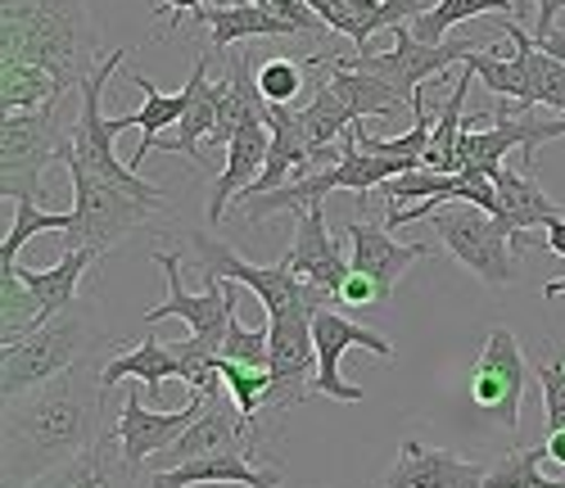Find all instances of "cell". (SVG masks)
I'll return each mask as SVG.
<instances>
[{
    "mask_svg": "<svg viewBox=\"0 0 565 488\" xmlns=\"http://www.w3.org/2000/svg\"><path fill=\"white\" fill-rule=\"evenodd\" d=\"M136 82V91L146 95V100H140V145H136V155H131V172H140V163H146L150 155H154V145H159V136L168 131V127H177L181 118H185V109H191V91H177V95H163V91H154V82L150 77H131Z\"/></svg>",
    "mask_w": 565,
    "mask_h": 488,
    "instance_id": "27",
    "label": "cell"
},
{
    "mask_svg": "<svg viewBox=\"0 0 565 488\" xmlns=\"http://www.w3.org/2000/svg\"><path fill=\"white\" fill-rule=\"evenodd\" d=\"M100 375H105V389H118L122 380H140V384H146V394H159V389H163L172 375H181V362H177L172 344H163V339L146 335L140 344L118 349V353L100 367Z\"/></svg>",
    "mask_w": 565,
    "mask_h": 488,
    "instance_id": "25",
    "label": "cell"
},
{
    "mask_svg": "<svg viewBox=\"0 0 565 488\" xmlns=\"http://www.w3.org/2000/svg\"><path fill=\"white\" fill-rule=\"evenodd\" d=\"M73 100L51 73L28 68V64H0V114H36Z\"/></svg>",
    "mask_w": 565,
    "mask_h": 488,
    "instance_id": "28",
    "label": "cell"
},
{
    "mask_svg": "<svg viewBox=\"0 0 565 488\" xmlns=\"http://www.w3.org/2000/svg\"><path fill=\"white\" fill-rule=\"evenodd\" d=\"M394 32V51L385 55H371L362 51L358 60H349L353 68L362 73H375V77H385L394 91H398V100L407 109L420 105V82H430V77H444L452 64H466L470 55H476V41H439V45H426V41H416V32L407 23L390 28Z\"/></svg>",
    "mask_w": 565,
    "mask_h": 488,
    "instance_id": "9",
    "label": "cell"
},
{
    "mask_svg": "<svg viewBox=\"0 0 565 488\" xmlns=\"http://www.w3.org/2000/svg\"><path fill=\"white\" fill-rule=\"evenodd\" d=\"M390 299V289L381 285V280H371V276H362V272H353L344 285H340V295H335V304H349V308H375V304H385Z\"/></svg>",
    "mask_w": 565,
    "mask_h": 488,
    "instance_id": "39",
    "label": "cell"
},
{
    "mask_svg": "<svg viewBox=\"0 0 565 488\" xmlns=\"http://www.w3.org/2000/svg\"><path fill=\"white\" fill-rule=\"evenodd\" d=\"M295 276L331 289V295H340V285L353 276V263L344 254V244L326 231V209H308L295 218V240H290V254L280 258Z\"/></svg>",
    "mask_w": 565,
    "mask_h": 488,
    "instance_id": "14",
    "label": "cell"
},
{
    "mask_svg": "<svg viewBox=\"0 0 565 488\" xmlns=\"http://www.w3.org/2000/svg\"><path fill=\"white\" fill-rule=\"evenodd\" d=\"M511 10H515V19H525L534 10V0H511Z\"/></svg>",
    "mask_w": 565,
    "mask_h": 488,
    "instance_id": "45",
    "label": "cell"
},
{
    "mask_svg": "<svg viewBox=\"0 0 565 488\" xmlns=\"http://www.w3.org/2000/svg\"><path fill=\"white\" fill-rule=\"evenodd\" d=\"M68 222H73V209L68 213H51V209L32 204V200L14 204V222H10L6 240H0V263H19V250L28 240L51 235V231H68Z\"/></svg>",
    "mask_w": 565,
    "mask_h": 488,
    "instance_id": "33",
    "label": "cell"
},
{
    "mask_svg": "<svg viewBox=\"0 0 565 488\" xmlns=\"http://www.w3.org/2000/svg\"><path fill=\"white\" fill-rule=\"evenodd\" d=\"M217 453H258V421H249L241 407L231 403V394L209 399L204 416L185 429L172 448H163L146 470H172L181 462H195V457H217Z\"/></svg>",
    "mask_w": 565,
    "mask_h": 488,
    "instance_id": "12",
    "label": "cell"
},
{
    "mask_svg": "<svg viewBox=\"0 0 565 488\" xmlns=\"http://www.w3.org/2000/svg\"><path fill=\"white\" fill-rule=\"evenodd\" d=\"M200 28H209L213 51H226L235 41H258V36H295V28L271 14L263 0H241V6H213L195 14Z\"/></svg>",
    "mask_w": 565,
    "mask_h": 488,
    "instance_id": "22",
    "label": "cell"
},
{
    "mask_svg": "<svg viewBox=\"0 0 565 488\" xmlns=\"http://www.w3.org/2000/svg\"><path fill=\"white\" fill-rule=\"evenodd\" d=\"M303 68L308 60H263L258 64V91L267 105H295L303 95Z\"/></svg>",
    "mask_w": 565,
    "mask_h": 488,
    "instance_id": "37",
    "label": "cell"
},
{
    "mask_svg": "<svg viewBox=\"0 0 565 488\" xmlns=\"http://www.w3.org/2000/svg\"><path fill=\"white\" fill-rule=\"evenodd\" d=\"M195 488H213V484H195Z\"/></svg>",
    "mask_w": 565,
    "mask_h": 488,
    "instance_id": "46",
    "label": "cell"
},
{
    "mask_svg": "<svg viewBox=\"0 0 565 488\" xmlns=\"http://www.w3.org/2000/svg\"><path fill=\"white\" fill-rule=\"evenodd\" d=\"M90 23L82 0H0V64H28L51 73L64 91H82L96 60L86 64Z\"/></svg>",
    "mask_w": 565,
    "mask_h": 488,
    "instance_id": "2",
    "label": "cell"
},
{
    "mask_svg": "<svg viewBox=\"0 0 565 488\" xmlns=\"http://www.w3.org/2000/svg\"><path fill=\"white\" fill-rule=\"evenodd\" d=\"M493 190H498V222L511 231V244H515V254L530 250V235L556 218H565V209L552 200V194L530 177V172H511L507 163L489 177Z\"/></svg>",
    "mask_w": 565,
    "mask_h": 488,
    "instance_id": "15",
    "label": "cell"
},
{
    "mask_svg": "<svg viewBox=\"0 0 565 488\" xmlns=\"http://www.w3.org/2000/svg\"><path fill=\"white\" fill-rule=\"evenodd\" d=\"M105 349V330L96 326V312L86 304H73L68 312L51 317L41 330H32L19 344L0 349V399H23L32 389L51 384L55 375L90 362V353Z\"/></svg>",
    "mask_w": 565,
    "mask_h": 488,
    "instance_id": "3",
    "label": "cell"
},
{
    "mask_svg": "<svg viewBox=\"0 0 565 488\" xmlns=\"http://www.w3.org/2000/svg\"><path fill=\"white\" fill-rule=\"evenodd\" d=\"M185 91H191V109H185V118L177 123V136H159L154 150H163V155H185L191 163L204 168L200 140H209V136L217 131V109H222V86L209 82V51L195 55V68H191V82H185Z\"/></svg>",
    "mask_w": 565,
    "mask_h": 488,
    "instance_id": "21",
    "label": "cell"
},
{
    "mask_svg": "<svg viewBox=\"0 0 565 488\" xmlns=\"http://www.w3.org/2000/svg\"><path fill=\"white\" fill-rule=\"evenodd\" d=\"M420 258H430V240L398 244L390 235V226H381V222H358V218L349 222V263H353V272L381 280L385 289H394L407 276V267L420 263Z\"/></svg>",
    "mask_w": 565,
    "mask_h": 488,
    "instance_id": "16",
    "label": "cell"
},
{
    "mask_svg": "<svg viewBox=\"0 0 565 488\" xmlns=\"http://www.w3.org/2000/svg\"><path fill=\"white\" fill-rule=\"evenodd\" d=\"M105 375L90 362L55 375L51 384L10 399L0 412V470L6 488H28L45 470H55L86 453L105 434Z\"/></svg>",
    "mask_w": 565,
    "mask_h": 488,
    "instance_id": "1",
    "label": "cell"
},
{
    "mask_svg": "<svg viewBox=\"0 0 565 488\" xmlns=\"http://www.w3.org/2000/svg\"><path fill=\"white\" fill-rule=\"evenodd\" d=\"M267 150H271V127H267V118H258V123H249V127H241V131L231 136V145H226V168L217 172L213 194H209V222H213V226L226 218V204L235 200V194H245V190L263 177Z\"/></svg>",
    "mask_w": 565,
    "mask_h": 488,
    "instance_id": "19",
    "label": "cell"
},
{
    "mask_svg": "<svg viewBox=\"0 0 565 488\" xmlns=\"http://www.w3.org/2000/svg\"><path fill=\"white\" fill-rule=\"evenodd\" d=\"M547 250L565 258V218H556V222H547Z\"/></svg>",
    "mask_w": 565,
    "mask_h": 488,
    "instance_id": "42",
    "label": "cell"
},
{
    "mask_svg": "<svg viewBox=\"0 0 565 488\" xmlns=\"http://www.w3.org/2000/svg\"><path fill=\"white\" fill-rule=\"evenodd\" d=\"M312 344H317V394L321 399H335V403H362V389L340 375V358L349 349H366V353H375L381 362L394 358V344H390L385 335H375V330L340 317L335 308H321L312 317Z\"/></svg>",
    "mask_w": 565,
    "mask_h": 488,
    "instance_id": "11",
    "label": "cell"
},
{
    "mask_svg": "<svg viewBox=\"0 0 565 488\" xmlns=\"http://www.w3.org/2000/svg\"><path fill=\"white\" fill-rule=\"evenodd\" d=\"M430 218V231L439 235L444 250L466 267L476 272L489 289H507L515 280V244H511V231L489 213V209H476V204H416V209H390L385 226H407V222H426Z\"/></svg>",
    "mask_w": 565,
    "mask_h": 488,
    "instance_id": "4",
    "label": "cell"
},
{
    "mask_svg": "<svg viewBox=\"0 0 565 488\" xmlns=\"http://www.w3.org/2000/svg\"><path fill=\"white\" fill-rule=\"evenodd\" d=\"M90 263H96V254H90V250H64V258L51 272L19 267V276H23V285L32 289V295L60 317V312H68L77 304V289H82V276H86Z\"/></svg>",
    "mask_w": 565,
    "mask_h": 488,
    "instance_id": "30",
    "label": "cell"
},
{
    "mask_svg": "<svg viewBox=\"0 0 565 488\" xmlns=\"http://www.w3.org/2000/svg\"><path fill=\"white\" fill-rule=\"evenodd\" d=\"M543 295H547V299H561V295H565V276H561V280H547Z\"/></svg>",
    "mask_w": 565,
    "mask_h": 488,
    "instance_id": "44",
    "label": "cell"
},
{
    "mask_svg": "<svg viewBox=\"0 0 565 488\" xmlns=\"http://www.w3.org/2000/svg\"><path fill=\"white\" fill-rule=\"evenodd\" d=\"M163 10H168V28H177L185 14L195 19V14L204 10V0H163Z\"/></svg>",
    "mask_w": 565,
    "mask_h": 488,
    "instance_id": "40",
    "label": "cell"
},
{
    "mask_svg": "<svg viewBox=\"0 0 565 488\" xmlns=\"http://www.w3.org/2000/svg\"><path fill=\"white\" fill-rule=\"evenodd\" d=\"M502 36L515 45V51H521V60H525V68H530L534 105H547V109H556V114L565 118V64L539 51L534 32H525L521 19H507V23H502Z\"/></svg>",
    "mask_w": 565,
    "mask_h": 488,
    "instance_id": "29",
    "label": "cell"
},
{
    "mask_svg": "<svg viewBox=\"0 0 565 488\" xmlns=\"http://www.w3.org/2000/svg\"><path fill=\"white\" fill-rule=\"evenodd\" d=\"M217 358H231V362L254 367V371H271V326H245L241 312H231Z\"/></svg>",
    "mask_w": 565,
    "mask_h": 488,
    "instance_id": "35",
    "label": "cell"
},
{
    "mask_svg": "<svg viewBox=\"0 0 565 488\" xmlns=\"http://www.w3.org/2000/svg\"><path fill=\"white\" fill-rule=\"evenodd\" d=\"M217 371H222V380H226L231 403L241 407L249 421H258V412H267L271 371H254V367H241V362H231V358H217Z\"/></svg>",
    "mask_w": 565,
    "mask_h": 488,
    "instance_id": "36",
    "label": "cell"
},
{
    "mask_svg": "<svg viewBox=\"0 0 565 488\" xmlns=\"http://www.w3.org/2000/svg\"><path fill=\"white\" fill-rule=\"evenodd\" d=\"M470 77H476V68H466L452 86V95L439 105L435 114V131H430V150H426V163L430 172H457V140H461V109H466V95H470Z\"/></svg>",
    "mask_w": 565,
    "mask_h": 488,
    "instance_id": "31",
    "label": "cell"
},
{
    "mask_svg": "<svg viewBox=\"0 0 565 488\" xmlns=\"http://www.w3.org/2000/svg\"><path fill=\"white\" fill-rule=\"evenodd\" d=\"M498 10H507V14L515 19L511 0H435V6H430L426 14H416L407 28L416 32V41L439 45L457 23H470V19H480V14H498Z\"/></svg>",
    "mask_w": 565,
    "mask_h": 488,
    "instance_id": "32",
    "label": "cell"
},
{
    "mask_svg": "<svg viewBox=\"0 0 565 488\" xmlns=\"http://www.w3.org/2000/svg\"><path fill=\"white\" fill-rule=\"evenodd\" d=\"M195 484H245V488H280V470L263 466L258 453H217L195 457L172 470L150 475V488H195Z\"/></svg>",
    "mask_w": 565,
    "mask_h": 488,
    "instance_id": "20",
    "label": "cell"
},
{
    "mask_svg": "<svg viewBox=\"0 0 565 488\" xmlns=\"http://www.w3.org/2000/svg\"><path fill=\"white\" fill-rule=\"evenodd\" d=\"M525 349L507 326L489 330L484 349L470 367L466 394L489 421H498L502 429H521V399H525Z\"/></svg>",
    "mask_w": 565,
    "mask_h": 488,
    "instance_id": "10",
    "label": "cell"
},
{
    "mask_svg": "<svg viewBox=\"0 0 565 488\" xmlns=\"http://www.w3.org/2000/svg\"><path fill=\"white\" fill-rule=\"evenodd\" d=\"M154 263H159L163 276H168V280H163V285H168V299L146 312V326H159V321H168V317H181L185 326H191V344H195L200 353L217 358V353H222V339H226L231 312H241V280H209L204 295H191V289H185V280H181V258H177V254L159 250Z\"/></svg>",
    "mask_w": 565,
    "mask_h": 488,
    "instance_id": "8",
    "label": "cell"
},
{
    "mask_svg": "<svg viewBox=\"0 0 565 488\" xmlns=\"http://www.w3.org/2000/svg\"><path fill=\"white\" fill-rule=\"evenodd\" d=\"M68 181H73V222L68 231H60L64 250H90L96 258H105L136 226H146L150 213L163 204L159 194L127 190L118 181H105L82 168H68Z\"/></svg>",
    "mask_w": 565,
    "mask_h": 488,
    "instance_id": "7",
    "label": "cell"
},
{
    "mask_svg": "<svg viewBox=\"0 0 565 488\" xmlns=\"http://www.w3.org/2000/svg\"><path fill=\"white\" fill-rule=\"evenodd\" d=\"M543 448H547V462H556V466L565 470V429H547Z\"/></svg>",
    "mask_w": 565,
    "mask_h": 488,
    "instance_id": "41",
    "label": "cell"
},
{
    "mask_svg": "<svg viewBox=\"0 0 565 488\" xmlns=\"http://www.w3.org/2000/svg\"><path fill=\"white\" fill-rule=\"evenodd\" d=\"M28 488H136V475L122 457L118 429H105L86 453H77L73 462H64L55 470H45Z\"/></svg>",
    "mask_w": 565,
    "mask_h": 488,
    "instance_id": "18",
    "label": "cell"
},
{
    "mask_svg": "<svg viewBox=\"0 0 565 488\" xmlns=\"http://www.w3.org/2000/svg\"><path fill=\"white\" fill-rule=\"evenodd\" d=\"M340 190V168H321V172H308L290 185H280V190H267V194H245V226H258L276 213H286V218H299L308 209H321L326 204V194Z\"/></svg>",
    "mask_w": 565,
    "mask_h": 488,
    "instance_id": "23",
    "label": "cell"
},
{
    "mask_svg": "<svg viewBox=\"0 0 565 488\" xmlns=\"http://www.w3.org/2000/svg\"><path fill=\"white\" fill-rule=\"evenodd\" d=\"M55 312L45 308L19 276V263H0V349L41 330Z\"/></svg>",
    "mask_w": 565,
    "mask_h": 488,
    "instance_id": "26",
    "label": "cell"
},
{
    "mask_svg": "<svg viewBox=\"0 0 565 488\" xmlns=\"http://www.w3.org/2000/svg\"><path fill=\"white\" fill-rule=\"evenodd\" d=\"M484 479L489 470L480 462H461L448 448H426L416 438H403L385 488H484Z\"/></svg>",
    "mask_w": 565,
    "mask_h": 488,
    "instance_id": "17",
    "label": "cell"
},
{
    "mask_svg": "<svg viewBox=\"0 0 565 488\" xmlns=\"http://www.w3.org/2000/svg\"><path fill=\"white\" fill-rule=\"evenodd\" d=\"M321 60V55H317ZM321 73H326V82H331L344 100H349V109H353V118H394L398 109H407L403 100H398V91L385 82V77H375V73H362V68H353L349 60H331L326 55L321 60Z\"/></svg>",
    "mask_w": 565,
    "mask_h": 488,
    "instance_id": "24",
    "label": "cell"
},
{
    "mask_svg": "<svg viewBox=\"0 0 565 488\" xmlns=\"http://www.w3.org/2000/svg\"><path fill=\"white\" fill-rule=\"evenodd\" d=\"M543 462H547V448L511 453L489 470L484 488H565V470L561 475H543Z\"/></svg>",
    "mask_w": 565,
    "mask_h": 488,
    "instance_id": "34",
    "label": "cell"
},
{
    "mask_svg": "<svg viewBox=\"0 0 565 488\" xmlns=\"http://www.w3.org/2000/svg\"><path fill=\"white\" fill-rule=\"evenodd\" d=\"M68 105V100H64ZM64 105L36 109V114H0V200L6 204H41V172L55 159L68 163L73 155V118Z\"/></svg>",
    "mask_w": 565,
    "mask_h": 488,
    "instance_id": "6",
    "label": "cell"
},
{
    "mask_svg": "<svg viewBox=\"0 0 565 488\" xmlns=\"http://www.w3.org/2000/svg\"><path fill=\"white\" fill-rule=\"evenodd\" d=\"M204 407H209V399L191 389V399H185L177 412H150L146 403H140V389H127V403H122V416H118L114 429H118V444H122V457H127L131 475L146 470L150 457H159L163 448H172L177 438L204 416Z\"/></svg>",
    "mask_w": 565,
    "mask_h": 488,
    "instance_id": "13",
    "label": "cell"
},
{
    "mask_svg": "<svg viewBox=\"0 0 565 488\" xmlns=\"http://www.w3.org/2000/svg\"><path fill=\"white\" fill-rule=\"evenodd\" d=\"M539 51L565 64V32H552V36H543V41H539Z\"/></svg>",
    "mask_w": 565,
    "mask_h": 488,
    "instance_id": "43",
    "label": "cell"
},
{
    "mask_svg": "<svg viewBox=\"0 0 565 488\" xmlns=\"http://www.w3.org/2000/svg\"><path fill=\"white\" fill-rule=\"evenodd\" d=\"M539 389L547 429H565V362H539Z\"/></svg>",
    "mask_w": 565,
    "mask_h": 488,
    "instance_id": "38",
    "label": "cell"
},
{
    "mask_svg": "<svg viewBox=\"0 0 565 488\" xmlns=\"http://www.w3.org/2000/svg\"><path fill=\"white\" fill-rule=\"evenodd\" d=\"M191 250L200 258V276L204 280H241L249 295L263 304L267 326H286V321H312L321 308H335V295L321 289L303 276H295L286 263H271V267H254L245 263L231 244L195 231L191 235Z\"/></svg>",
    "mask_w": 565,
    "mask_h": 488,
    "instance_id": "5",
    "label": "cell"
}]
</instances>
